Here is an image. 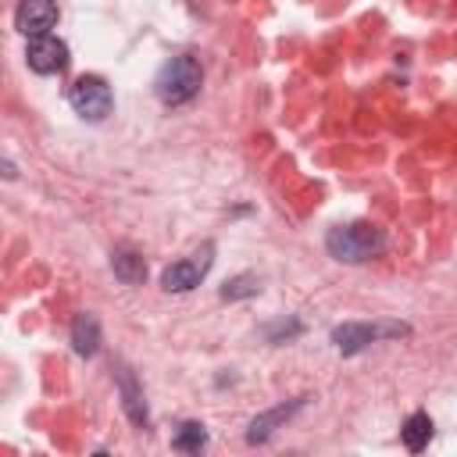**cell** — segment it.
Masks as SVG:
<instances>
[{
    "instance_id": "obj_1",
    "label": "cell",
    "mask_w": 457,
    "mask_h": 457,
    "mask_svg": "<svg viewBox=\"0 0 457 457\" xmlns=\"http://www.w3.org/2000/svg\"><path fill=\"white\" fill-rule=\"evenodd\" d=\"M325 250H328L336 261L361 264V261H371L375 253L386 250V236H382V228H375V225H368V221L336 225V228H328V236H325Z\"/></svg>"
},
{
    "instance_id": "obj_2",
    "label": "cell",
    "mask_w": 457,
    "mask_h": 457,
    "mask_svg": "<svg viewBox=\"0 0 457 457\" xmlns=\"http://www.w3.org/2000/svg\"><path fill=\"white\" fill-rule=\"evenodd\" d=\"M200 82H204L200 61H196L193 54H179V57H171V61L157 71L154 93H157L161 104L179 107V104H186V100H193V96L200 93Z\"/></svg>"
},
{
    "instance_id": "obj_3",
    "label": "cell",
    "mask_w": 457,
    "mask_h": 457,
    "mask_svg": "<svg viewBox=\"0 0 457 457\" xmlns=\"http://www.w3.org/2000/svg\"><path fill=\"white\" fill-rule=\"evenodd\" d=\"M68 100H71L75 114L86 118V121H104V118L111 114V107H114L111 86H107L100 75H82V79H75L71 89H68Z\"/></svg>"
},
{
    "instance_id": "obj_4",
    "label": "cell",
    "mask_w": 457,
    "mask_h": 457,
    "mask_svg": "<svg viewBox=\"0 0 457 457\" xmlns=\"http://www.w3.org/2000/svg\"><path fill=\"white\" fill-rule=\"evenodd\" d=\"M211 253H214V246L204 243V250H196V253H189V257L168 264V268L161 271V286H164L168 293H189V289L200 286V278L207 275V268H211V261H214Z\"/></svg>"
},
{
    "instance_id": "obj_5",
    "label": "cell",
    "mask_w": 457,
    "mask_h": 457,
    "mask_svg": "<svg viewBox=\"0 0 457 457\" xmlns=\"http://www.w3.org/2000/svg\"><path fill=\"white\" fill-rule=\"evenodd\" d=\"M411 328L407 325H371V321H346V325H336L332 328V343L339 346V353H357L364 346H371L375 339H386V336H407Z\"/></svg>"
},
{
    "instance_id": "obj_6",
    "label": "cell",
    "mask_w": 457,
    "mask_h": 457,
    "mask_svg": "<svg viewBox=\"0 0 457 457\" xmlns=\"http://www.w3.org/2000/svg\"><path fill=\"white\" fill-rule=\"evenodd\" d=\"M25 61L39 75H57V71L68 68V43L57 39V36H50V32L32 36L29 46H25Z\"/></svg>"
},
{
    "instance_id": "obj_7",
    "label": "cell",
    "mask_w": 457,
    "mask_h": 457,
    "mask_svg": "<svg viewBox=\"0 0 457 457\" xmlns=\"http://www.w3.org/2000/svg\"><path fill=\"white\" fill-rule=\"evenodd\" d=\"M14 25L29 39L43 36V32H50L57 25V4L54 0H21L18 11H14Z\"/></svg>"
},
{
    "instance_id": "obj_8",
    "label": "cell",
    "mask_w": 457,
    "mask_h": 457,
    "mask_svg": "<svg viewBox=\"0 0 457 457\" xmlns=\"http://www.w3.org/2000/svg\"><path fill=\"white\" fill-rule=\"evenodd\" d=\"M118 386H121V403H125V414L139 425V428H146V403H143V389H139V382H136V375L129 371V368H121L118 371Z\"/></svg>"
},
{
    "instance_id": "obj_9",
    "label": "cell",
    "mask_w": 457,
    "mask_h": 457,
    "mask_svg": "<svg viewBox=\"0 0 457 457\" xmlns=\"http://www.w3.org/2000/svg\"><path fill=\"white\" fill-rule=\"evenodd\" d=\"M111 268H114V275H118L125 286H139V282L146 278V261H143L136 250H129V246H121V250L111 253Z\"/></svg>"
},
{
    "instance_id": "obj_10",
    "label": "cell",
    "mask_w": 457,
    "mask_h": 457,
    "mask_svg": "<svg viewBox=\"0 0 457 457\" xmlns=\"http://www.w3.org/2000/svg\"><path fill=\"white\" fill-rule=\"evenodd\" d=\"M71 346H75V353H82V357H93V353H96V346H100V325H96L93 314L82 311V314L71 321Z\"/></svg>"
},
{
    "instance_id": "obj_11",
    "label": "cell",
    "mask_w": 457,
    "mask_h": 457,
    "mask_svg": "<svg viewBox=\"0 0 457 457\" xmlns=\"http://www.w3.org/2000/svg\"><path fill=\"white\" fill-rule=\"evenodd\" d=\"M400 436H403V446H407L411 453L425 450V446H428V439H432V418H428L425 411H414V414L403 421Z\"/></svg>"
},
{
    "instance_id": "obj_12",
    "label": "cell",
    "mask_w": 457,
    "mask_h": 457,
    "mask_svg": "<svg viewBox=\"0 0 457 457\" xmlns=\"http://www.w3.org/2000/svg\"><path fill=\"white\" fill-rule=\"evenodd\" d=\"M300 403H303V400H293L289 407L282 403V407H275V411H268V414L253 418V421H250V432H246V439H250V443H264V439L275 432V425H278V421H286V418H289V414H293Z\"/></svg>"
},
{
    "instance_id": "obj_13",
    "label": "cell",
    "mask_w": 457,
    "mask_h": 457,
    "mask_svg": "<svg viewBox=\"0 0 457 457\" xmlns=\"http://www.w3.org/2000/svg\"><path fill=\"white\" fill-rule=\"evenodd\" d=\"M171 446H175L179 453H200V450L207 446V432H204V425H200V421H186V425L175 432Z\"/></svg>"
},
{
    "instance_id": "obj_14",
    "label": "cell",
    "mask_w": 457,
    "mask_h": 457,
    "mask_svg": "<svg viewBox=\"0 0 457 457\" xmlns=\"http://www.w3.org/2000/svg\"><path fill=\"white\" fill-rule=\"evenodd\" d=\"M261 286H257V278L253 275H236L232 282H225V289H221V296L225 300H239V296H253Z\"/></svg>"
}]
</instances>
